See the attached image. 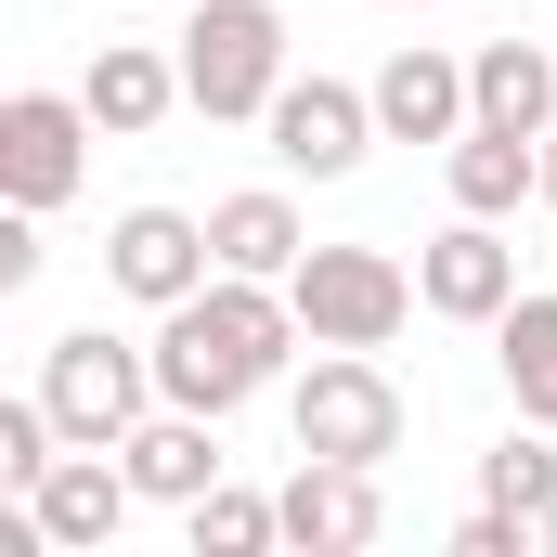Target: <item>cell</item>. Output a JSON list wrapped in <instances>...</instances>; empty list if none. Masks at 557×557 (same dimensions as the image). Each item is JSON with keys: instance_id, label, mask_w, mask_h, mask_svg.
Masks as SVG:
<instances>
[{"instance_id": "obj_1", "label": "cell", "mask_w": 557, "mask_h": 557, "mask_svg": "<svg viewBox=\"0 0 557 557\" xmlns=\"http://www.w3.org/2000/svg\"><path fill=\"white\" fill-rule=\"evenodd\" d=\"M285 350H311L298 298L260 285V273H208L182 311H156V403H182V416H247L285 376Z\"/></svg>"}, {"instance_id": "obj_2", "label": "cell", "mask_w": 557, "mask_h": 557, "mask_svg": "<svg viewBox=\"0 0 557 557\" xmlns=\"http://www.w3.org/2000/svg\"><path fill=\"white\" fill-rule=\"evenodd\" d=\"M285 78H298V65H285V13L273 0H195V13H182V104H195L208 131L273 117Z\"/></svg>"}, {"instance_id": "obj_3", "label": "cell", "mask_w": 557, "mask_h": 557, "mask_svg": "<svg viewBox=\"0 0 557 557\" xmlns=\"http://www.w3.org/2000/svg\"><path fill=\"white\" fill-rule=\"evenodd\" d=\"M285 428H298V454L389 467L416 416H403V376H389L376 350H311V363H298V389H285Z\"/></svg>"}, {"instance_id": "obj_4", "label": "cell", "mask_w": 557, "mask_h": 557, "mask_svg": "<svg viewBox=\"0 0 557 557\" xmlns=\"http://www.w3.org/2000/svg\"><path fill=\"white\" fill-rule=\"evenodd\" d=\"M285 298H298L311 350H389V337L428 311L416 260H389V247H311V260L285 273Z\"/></svg>"}, {"instance_id": "obj_5", "label": "cell", "mask_w": 557, "mask_h": 557, "mask_svg": "<svg viewBox=\"0 0 557 557\" xmlns=\"http://www.w3.org/2000/svg\"><path fill=\"white\" fill-rule=\"evenodd\" d=\"M39 403H52V428H65V441L117 454V441L156 416V350L104 337V324H65V337L39 350Z\"/></svg>"}, {"instance_id": "obj_6", "label": "cell", "mask_w": 557, "mask_h": 557, "mask_svg": "<svg viewBox=\"0 0 557 557\" xmlns=\"http://www.w3.org/2000/svg\"><path fill=\"white\" fill-rule=\"evenodd\" d=\"M260 131H273V169H285V182H350V169L389 143V131H376V91H350V78H285Z\"/></svg>"}, {"instance_id": "obj_7", "label": "cell", "mask_w": 557, "mask_h": 557, "mask_svg": "<svg viewBox=\"0 0 557 557\" xmlns=\"http://www.w3.org/2000/svg\"><path fill=\"white\" fill-rule=\"evenodd\" d=\"M91 131H104V117H91L78 91H13V104H0V195H13V208H65V195L91 182Z\"/></svg>"}, {"instance_id": "obj_8", "label": "cell", "mask_w": 557, "mask_h": 557, "mask_svg": "<svg viewBox=\"0 0 557 557\" xmlns=\"http://www.w3.org/2000/svg\"><path fill=\"white\" fill-rule=\"evenodd\" d=\"M208 273H221V247H208L195 208H117V221H104V285L143 298V311H182Z\"/></svg>"}, {"instance_id": "obj_9", "label": "cell", "mask_w": 557, "mask_h": 557, "mask_svg": "<svg viewBox=\"0 0 557 557\" xmlns=\"http://www.w3.org/2000/svg\"><path fill=\"white\" fill-rule=\"evenodd\" d=\"M26 506H39V532H52V557H104L117 532H131L143 480L117 467V454H91V441H65L39 480H26Z\"/></svg>"}, {"instance_id": "obj_10", "label": "cell", "mask_w": 557, "mask_h": 557, "mask_svg": "<svg viewBox=\"0 0 557 557\" xmlns=\"http://www.w3.org/2000/svg\"><path fill=\"white\" fill-rule=\"evenodd\" d=\"M416 298L441 311V324H493V311L519 298V247H506V221L454 208V221L416 247Z\"/></svg>"}, {"instance_id": "obj_11", "label": "cell", "mask_w": 557, "mask_h": 557, "mask_svg": "<svg viewBox=\"0 0 557 557\" xmlns=\"http://www.w3.org/2000/svg\"><path fill=\"white\" fill-rule=\"evenodd\" d=\"M273 506H285V545H298V557H363L376 532H389L376 467H350V454H298Z\"/></svg>"}, {"instance_id": "obj_12", "label": "cell", "mask_w": 557, "mask_h": 557, "mask_svg": "<svg viewBox=\"0 0 557 557\" xmlns=\"http://www.w3.org/2000/svg\"><path fill=\"white\" fill-rule=\"evenodd\" d=\"M363 91H376V131H389V143H454L467 117H480L467 52H441V39H403V52H389Z\"/></svg>"}, {"instance_id": "obj_13", "label": "cell", "mask_w": 557, "mask_h": 557, "mask_svg": "<svg viewBox=\"0 0 557 557\" xmlns=\"http://www.w3.org/2000/svg\"><path fill=\"white\" fill-rule=\"evenodd\" d=\"M117 467L143 480V506H195V493H221V480H234V454H221V416H182V403H156V416L117 441Z\"/></svg>"}, {"instance_id": "obj_14", "label": "cell", "mask_w": 557, "mask_h": 557, "mask_svg": "<svg viewBox=\"0 0 557 557\" xmlns=\"http://www.w3.org/2000/svg\"><path fill=\"white\" fill-rule=\"evenodd\" d=\"M78 104L104 117V143H143L169 104H182V52H156V39H104V52L78 65Z\"/></svg>"}, {"instance_id": "obj_15", "label": "cell", "mask_w": 557, "mask_h": 557, "mask_svg": "<svg viewBox=\"0 0 557 557\" xmlns=\"http://www.w3.org/2000/svg\"><path fill=\"white\" fill-rule=\"evenodd\" d=\"M208 247H221V273L285 285L298 260H311V221H298V195H285V182H247V195H221V208H208Z\"/></svg>"}, {"instance_id": "obj_16", "label": "cell", "mask_w": 557, "mask_h": 557, "mask_svg": "<svg viewBox=\"0 0 557 557\" xmlns=\"http://www.w3.org/2000/svg\"><path fill=\"white\" fill-rule=\"evenodd\" d=\"M441 182H454V208H480V221H519L532 195H545V143H519V131H467L441 143Z\"/></svg>"}, {"instance_id": "obj_17", "label": "cell", "mask_w": 557, "mask_h": 557, "mask_svg": "<svg viewBox=\"0 0 557 557\" xmlns=\"http://www.w3.org/2000/svg\"><path fill=\"white\" fill-rule=\"evenodd\" d=\"M467 91H480V131L545 143V117H557V39H480V52H467Z\"/></svg>"}, {"instance_id": "obj_18", "label": "cell", "mask_w": 557, "mask_h": 557, "mask_svg": "<svg viewBox=\"0 0 557 557\" xmlns=\"http://www.w3.org/2000/svg\"><path fill=\"white\" fill-rule=\"evenodd\" d=\"M493 376L532 428H557V298H506L493 311Z\"/></svg>"}, {"instance_id": "obj_19", "label": "cell", "mask_w": 557, "mask_h": 557, "mask_svg": "<svg viewBox=\"0 0 557 557\" xmlns=\"http://www.w3.org/2000/svg\"><path fill=\"white\" fill-rule=\"evenodd\" d=\"M480 506H519V519L545 532V506H557V441H545L532 416H519L493 454H480Z\"/></svg>"}, {"instance_id": "obj_20", "label": "cell", "mask_w": 557, "mask_h": 557, "mask_svg": "<svg viewBox=\"0 0 557 557\" xmlns=\"http://www.w3.org/2000/svg\"><path fill=\"white\" fill-rule=\"evenodd\" d=\"M182 532H195V557H260V545H285V506L247 493V480H221V493L182 506Z\"/></svg>"}, {"instance_id": "obj_21", "label": "cell", "mask_w": 557, "mask_h": 557, "mask_svg": "<svg viewBox=\"0 0 557 557\" xmlns=\"http://www.w3.org/2000/svg\"><path fill=\"white\" fill-rule=\"evenodd\" d=\"M26 285H39V208L0 221V298H26Z\"/></svg>"}, {"instance_id": "obj_22", "label": "cell", "mask_w": 557, "mask_h": 557, "mask_svg": "<svg viewBox=\"0 0 557 557\" xmlns=\"http://www.w3.org/2000/svg\"><path fill=\"white\" fill-rule=\"evenodd\" d=\"M545 208H557V131H545Z\"/></svg>"}, {"instance_id": "obj_23", "label": "cell", "mask_w": 557, "mask_h": 557, "mask_svg": "<svg viewBox=\"0 0 557 557\" xmlns=\"http://www.w3.org/2000/svg\"><path fill=\"white\" fill-rule=\"evenodd\" d=\"M545 557H557V506H545Z\"/></svg>"}, {"instance_id": "obj_24", "label": "cell", "mask_w": 557, "mask_h": 557, "mask_svg": "<svg viewBox=\"0 0 557 557\" xmlns=\"http://www.w3.org/2000/svg\"><path fill=\"white\" fill-rule=\"evenodd\" d=\"M389 13H428V0H389Z\"/></svg>"}]
</instances>
